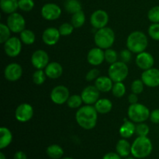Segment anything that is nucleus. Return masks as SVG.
Here are the masks:
<instances>
[{"instance_id": "f257e3e1", "label": "nucleus", "mask_w": 159, "mask_h": 159, "mask_svg": "<svg viewBox=\"0 0 159 159\" xmlns=\"http://www.w3.org/2000/svg\"><path fill=\"white\" fill-rule=\"evenodd\" d=\"M75 120L84 130H93L97 124L98 112L93 105L82 106L76 112Z\"/></svg>"}, {"instance_id": "f03ea898", "label": "nucleus", "mask_w": 159, "mask_h": 159, "mask_svg": "<svg viewBox=\"0 0 159 159\" xmlns=\"http://www.w3.org/2000/svg\"><path fill=\"white\" fill-rule=\"evenodd\" d=\"M127 48L130 50L134 54L145 51L148 46V37L141 31H134L130 33L127 38L126 42Z\"/></svg>"}, {"instance_id": "7ed1b4c3", "label": "nucleus", "mask_w": 159, "mask_h": 159, "mask_svg": "<svg viewBox=\"0 0 159 159\" xmlns=\"http://www.w3.org/2000/svg\"><path fill=\"white\" fill-rule=\"evenodd\" d=\"M153 144L148 137H138L131 144V155L138 158H145L152 154Z\"/></svg>"}, {"instance_id": "20e7f679", "label": "nucleus", "mask_w": 159, "mask_h": 159, "mask_svg": "<svg viewBox=\"0 0 159 159\" xmlns=\"http://www.w3.org/2000/svg\"><path fill=\"white\" fill-rule=\"evenodd\" d=\"M94 42L96 47L102 50L112 48L115 42L114 31L107 26L97 30L95 33Z\"/></svg>"}, {"instance_id": "39448f33", "label": "nucleus", "mask_w": 159, "mask_h": 159, "mask_svg": "<svg viewBox=\"0 0 159 159\" xmlns=\"http://www.w3.org/2000/svg\"><path fill=\"white\" fill-rule=\"evenodd\" d=\"M150 110L142 103L130 104L127 110V116L134 123H144L150 117Z\"/></svg>"}, {"instance_id": "423d86ee", "label": "nucleus", "mask_w": 159, "mask_h": 159, "mask_svg": "<svg viewBox=\"0 0 159 159\" xmlns=\"http://www.w3.org/2000/svg\"><path fill=\"white\" fill-rule=\"evenodd\" d=\"M129 74V68L127 63L122 61H117L111 64L108 69V76L113 82H124Z\"/></svg>"}, {"instance_id": "0eeeda50", "label": "nucleus", "mask_w": 159, "mask_h": 159, "mask_svg": "<svg viewBox=\"0 0 159 159\" xmlns=\"http://www.w3.org/2000/svg\"><path fill=\"white\" fill-rule=\"evenodd\" d=\"M6 24L14 34H20L26 29V20L24 17L17 12L9 14L6 20Z\"/></svg>"}, {"instance_id": "6e6552de", "label": "nucleus", "mask_w": 159, "mask_h": 159, "mask_svg": "<svg viewBox=\"0 0 159 159\" xmlns=\"http://www.w3.org/2000/svg\"><path fill=\"white\" fill-rule=\"evenodd\" d=\"M69 97V89L65 85H62L54 87L50 94L51 101L56 105H62V104L66 103Z\"/></svg>"}, {"instance_id": "1a4fd4ad", "label": "nucleus", "mask_w": 159, "mask_h": 159, "mask_svg": "<svg viewBox=\"0 0 159 159\" xmlns=\"http://www.w3.org/2000/svg\"><path fill=\"white\" fill-rule=\"evenodd\" d=\"M22 43L20 37H11L3 43V48L6 55L9 57H16L20 55L22 51Z\"/></svg>"}, {"instance_id": "9d476101", "label": "nucleus", "mask_w": 159, "mask_h": 159, "mask_svg": "<svg viewBox=\"0 0 159 159\" xmlns=\"http://www.w3.org/2000/svg\"><path fill=\"white\" fill-rule=\"evenodd\" d=\"M61 9L56 3H46L43 5L40 10L42 17L48 21H54L60 18L61 15Z\"/></svg>"}, {"instance_id": "9b49d317", "label": "nucleus", "mask_w": 159, "mask_h": 159, "mask_svg": "<svg viewBox=\"0 0 159 159\" xmlns=\"http://www.w3.org/2000/svg\"><path fill=\"white\" fill-rule=\"evenodd\" d=\"M34 116V108L26 102L20 104L15 110V117L20 123H26L30 120Z\"/></svg>"}, {"instance_id": "f8f14e48", "label": "nucleus", "mask_w": 159, "mask_h": 159, "mask_svg": "<svg viewBox=\"0 0 159 159\" xmlns=\"http://www.w3.org/2000/svg\"><path fill=\"white\" fill-rule=\"evenodd\" d=\"M109 23V15L103 9H97L90 16V24L96 30L107 26Z\"/></svg>"}, {"instance_id": "ddd939ff", "label": "nucleus", "mask_w": 159, "mask_h": 159, "mask_svg": "<svg viewBox=\"0 0 159 159\" xmlns=\"http://www.w3.org/2000/svg\"><path fill=\"white\" fill-rule=\"evenodd\" d=\"M141 79L144 85L149 88H156L159 86V69L152 68L145 70L141 74Z\"/></svg>"}, {"instance_id": "4468645a", "label": "nucleus", "mask_w": 159, "mask_h": 159, "mask_svg": "<svg viewBox=\"0 0 159 159\" xmlns=\"http://www.w3.org/2000/svg\"><path fill=\"white\" fill-rule=\"evenodd\" d=\"M49 63V55L45 51L39 49L33 53L31 56V64L36 69H44Z\"/></svg>"}, {"instance_id": "2eb2a0df", "label": "nucleus", "mask_w": 159, "mask_h": 159, "mask_svg": "<svg viewBox=\"0 0 159 159\" xmlns=\"http://www.w3.org/2000/svg\"><path fill=\"white\" fill-rule=\"evenodd\" d=\"M81 96L85 105H94L99 99L100 92L95 85H88L82 90Z\"/></svg>"}, {"instance_id": "dca6fc26", "label": "nucleus", "mask_w": 159, "mask_h": 159, "mask_svg": "<svg viewBox=\"0 0 159 159\" xmlns=\"http://www.w3.org/2000/svg\"><path fill=\"white\" fill-rule=\"evenodd\" d=\"M23 75V68L18 63H10L4 69V77L9 82H16Z\"/></svg>"}, {"instance_id": "f3484780", "label": "nucleus", "mask_w": 159, "mask_h": 159, "mask_svg": "<svg viewBox=\"0 0 159 159\" xmlns=\"http://www.w3.org/2000/svg\"><path fill=\"white\" fill-rule=\"evenodd\" d=\"M135 62H136L137 66L140 69L145 71V70L153 68L154 65H155V58L151 53L143 51V52L137 54Z\"/></svg>"}, {"instance_id": "a211bd4d", "label": "nucleus", "mask_w": 159, "mask_h": 159, "mask_svg": "<svg viewBox=\"0 0 159 159\" xmlns=\"http://www.w3.org/2000/svg\"><path fill=\"white\" fill-rule=\"evenodd\" d=\"M61 36L59 30L56 27H51L47 28L44 30L42 34V40L43 43L48 46H54L60 40Z\"/></svg>"}, {"instance_id": "6ab92c4d", "label": "nucleus", "mask_w": 159, "mask_h": 159, "mask_svg": "<svg viewBox=\"0 0 159 159\" xmlns=\"http://www.w3.org/2000/svg\"><path fill=\"white\" fill-rule=\"evenodd\" d=\"M87 61L93 66H99L105 61V51L98 48H93L88 52Z\"/></svg>"}, {"instance_id": "aec40b11", "label": "nucleus", "mask_w": 159, "mask_h": 159, "mask_svg": "<svg viewBox=\"0 0 159 159\" xmlns=\"http://www.w3.org/2000/svg\"><path fill=\"white\" fill-rule=\"evenodd\" d=\"M47 77L51 79H59L63 74V67L60 63L56 61L50 62L44 68Z\"/></svg>"}, {"instance_id": "412c9836", "label": "nucleus", "mask_w": 159, "mask_h": 159, "mask_svg": "<svg viewBox=\"0 0 159 159\" xmlns=\"http://www.w3.org/2000/svg\"><path fill=\"white\" fill-rule=\"evenodd\" d=\"M113 82L109 76H99L95 81L94 85L100 93H109L112 90Z\"/></svg>"}, {"instance_id": "4be33fe9", "label": "nucleus", "mask_w": 159, "mask_h": 159, "mask_svg": "<svg viewBox=\"0 0 159 159\" xmlns=\"http://www.w3.org/2000/svg\"><path fill=\"white\" fill-rule=\"evenodd\" d=\"M136 132V125L135 123L131 121L130 120H124V122L120 126L119 129V134L122 138H130L133 136Z\"/></svg>"}, {"instance_id": "5701e85b", "label": "nucleus", "mask_w": 159, "mask_h": 159, "mask_svg": "<svg viewBox=\"0 0 159 159\" xmlns=\"http://www.w3.org/2000/svg\"><path fill=\"white\" fill-rule=\"evenodd\" d=\"M116 152L122 158H127L131 154V144L127 139L122 138L116 143Z\"/></svg>"}, {"instance_id": "b1692460", "label": "nucleus", "mask_w": 159, "mask_h": 159, "mask_svg": "<svg viewBox=\"0 0 159 159\" xmlns=\"http://www.w3.org/2000/svg\"><path fill=\"white\" fill-rule=\"evenodd\" d=\"M94 107L96 108L98 113L107 114V113H110L113 109V102L110 99L102 98V99H99L94 104Z\"/></svg>"}, {"instance_id": "393cba45", "label": "nucleus", "mask_w": 159, "mask_h": 159, "mask_svg": "<svg viewBox=\"0 0 159 159\" xmlns=\"http://www.w3.org/2000/svg\"><path fill=\"white\" fill-rule=\"evenodd\" d=\"M12 134L9 128L2 127L0 128V149L7 148L12 143Z\"/></svg>"}, {"instance_id": "a878e982", "label": "nucleus", "mask_w": 159, "mask_h": 159, "mask_svg": "<svg viewBox=\"0 0 159 159\" xmlns=\"http://www.w3.org/2000/svg\"><path fill=\"white\" fill-rule=\"evenodd\" d=\"M0 8L8 15L16 12L19 9L18 0H0Z\"/></svg>"}, {"instance_id": "bb28decb", "label": "nucleus", "mask_w": 159, "mask_h": 159, "mask_svg": "<svg viewBox=\"0 0 159 159\" xmlns=\"http://www.w3.org/2000/svg\"><path fill=\"white\" fill-rule=\"evenodd\" d=\"M46 153L51 159H61L64 155V150L58 144H51L47 148Z\"/></svg>"}, {"instance_id": "cd10ccee", "label": "nucleus", "mask_w": 159, "mask_h": 159, "mask_svg": "<svg viewBox=\"0 0 159 159\" xmlns=\"http://www.w3.org/2000/svg\"><path fill=\"white\" fill-rule=\"evenodd\" d=\"M64 8L68 13L73 15L82 10V4L79 0H65Z\"/></svg>"}, {"instance_id": "c85d7f7f", "label": "nucleus", "mask_w": 159, "mask_h": 159, "mask_svg": "<svg viewBox=\"0 0 159 159\" xmlns=\"http://www.w3.org/2000/svg\"><path fill=\"white\" fill-rule=\"evenodd\" d=\"M20 39L23 44L31 45L35 42L36 36L31 30L25 29L20 34Z\"/></svg>"}, {"instance_id": "c756f323", "label": "nucleus", "mask_w": 159, "mask_h": 159, "mask_svg": "<svg viewBox=\"0 0 159 159\" xmlns=\"http://www.w3.org/2000/svg\"><path fill=\"white\" fill-rule=\"evenodd\" d=\"M86 17L85 12L82 10L73 14L71 19V23L74 26L75 28H80L85 24Z\"/></svg>"}, {"instance_id": "7c9ffc66", "label": "nucleus", "mask_w": 159, "mask_h": 159, "mask_svg": "<svg viewBox=\"0 0 159 159\" xmlns=\"http://www.w3.org/2000/svg\"><path fill=\"white\" fill-rule=\"evenodd\" d=\"M47 78L48 77H47L44 69H37L32 76L33 82L37 85H41L42 84L44 83Z\"/></svg>"}, {"instance_id": "2f4dec72", "label": "nucleus", "mask_w": 159, "mask_h": 159, "mask_svg": "<svg viewBox=\"0 0 159 159\" xmlns=\"http://www.w3.org/2000/svg\"><path fill=\"white\" fill-rule=\"evenodd\" d=\"M66 103L69 108L79 109L82 107L83 101H82L81 95H72V96H70Z\"/></svg>"}, {"instance_id": "473e14b6", "label": "nucleus", "mask_w": 159, "mask_h": 159, "mask_svg": "<svg viewBox=\"0 0 159 159\" xmlns=\"http://www.w3.org/2000/svg\"><path fill=\"white\" fill-rule=\"evenodd\" d=\"M111 91L116 98H122L126 93V86L123 82H114Z\"/></svg>"}, {"instance_id": "72a5a7b5", "label": "nucleus", "mask_w": 159, "mask_h": 159, "mask_svg": "<svg viewBox=\"0 0 159 159\" xmlns=\"http://www.w3.org/2000/svg\"><path fill=\"white\" fill-rule=\"evenodd\" d=\"M12 31L7 26V24L1 23H0V43H4L6 40H9L11 37Z\"/></svg>"}, {"instance_id": "f704fd0d", "label": "nucleus", "mask_w": 159, "mask_h": 159, "mask_svg": "<svg viewBox=\"0 0 159 159\" xmlns=\"http://www.w3.org/2000/svg\"><path fill=\"white\" fill-rule=\"evenodd\" d=\"M19 9L23 12H30L34 8L35 3L34 0H18Z\"/></svg>"}, {"instance_id": "c9c22d12", "label": "nucleus", "mask_w": 159, "mask_h": 159, "mask_svg": "<svg viewBox=\"0 0 159 159\" xmlns=\"http://www.w3.org/2000/svg\"><path fill=\"white\" fill-rule=\"evenodd\" d=\"M105 51V61L109 64H113L117 61L118 54L115 50L112 49L111 48H108L107 50H104Z\"/></svg>"}, {"instance_id": "e433bc0d", "label": "nucleus", "mask_w": 159, "mask_h": 159, "mask_svg": "<svg viewBox=\"0 0 159 159\" xmlns=\"http://www.w3.org/2000/svg\"><path fill=\"white\" fill-rule=\"evenodd\" d=\"M144 85H144V82H143V81L141 79H135L131 83L130 89H131V92L133 93H135L137 95L141 94L144 91Z\"/></svg>"}, {"instance_id": "4c0bfd02", "label": "nucleus", "mask_w": 159, "mask_h": 159, "mask_svg": "<svg viewBox=\"0 0 159 159\" xmlns=\"http://www.w3.org/2000/svg\"><path fill=\"white\" fill-rule=\"evenodd\" d=\"M58 30L61 34V36L67 37V36H69L72 34L75 30V27L71 23H64L59 26Z\"/></svg>"}, {"instance_id": "58836bf2", "label": "nucleus", "mask_w": 159, "mask_h": 159, "mask_svg": "<svg viewBox=\"0 0 159 159\" xmlns=\"http://www.w3.org/2000/svg\"><path fill=\"white\" fill-rule=\"evenodd\" d=\"M148 18L152 23H159V6H155L149 9Z\"/></svg>"}, {"instance_id": "ea45409f", "label": "nucleus", "mask_w": 159, "mask_h": 159, "mask_svg": "<svg viewBox=\"0 0 159 159\" xmlns=\"http://www.w3.org/2000/svg\"><path fill=\"white\" fill-rule=\"evenodd\" d=\"M149 132H150V128L148 124L144 123H139L136 125V132L138 137H148Z\"/></svg>"}, {"instance_id": "a19ab883", "label": "nucleus", "mask_w": 159, "mask_h": 159, "mask_svg": "<svg viewBox=\"0 0 159 159\" xmlns=\"http://www.w3.org/2000/svg\"><path fill=\"white\" fill-rule=\"evenodd\" d=\"M149 37L154 40L159 41V23H152L149 26L148 30Z\"/></svg>"}, {"instance_id": "79ce46f5", "label": "nucleus", "mask_w": 159, "mask_h": 159, "mask_svg": "<svg viewBox=\"0 0 159 159\" xmlns=\"http://www.w3.org/2000/svg\"><path fill=\"white\" fill-rule=\"evenodd\" d=\"M99 74H100V71L99 69L94 68H92L91 70L88 71L85 75V80L87 82H93V81H96L98 79V77H99Z\"/></svg>"}, {"instance_id": "37998d69", "label": "nucleus", "mask_w": 159, "mask_h": 159, "mask_svg": "<svg viewBox=\"0 0 159 159\" xmlns=\"http://www.w3.org/2000/svg\"><path fill=\"white\" fill-rule=\"evenodd\" d=\"M132 54L133 53L128 50L127 49H124L122 50L120 53V60L122 61L125 62V63H128L130 60H131V57H132Z\"/></svg>"}, {"instance_id": "c03bdc74", "label": "nucleus", "mask_w": 159, "mask_h": 159, "mask_svg": "<svg viewBox=\"0 0 159 159\" xmlns=\"http://www.w3.org/2000/svg\"><path fill=\"white\" fill-rule=\"evenodd\" d=\"M149 119H150V120L152 121L153 124H159V109H155V110H152V111L151 112Z\"/></svg>"}, {"instance_id": "a18cd8bd", "label": "nucleus", "mask_w": 159, "mask_h": 159, "mask_svg": "<svg viewBox=\"0 0 159 159\" xmlns=\"http://www.w3.org/2000/svg\"><path fill=\"white\" fill-rule=\"evenodd\" d=\"M122 157L120 156L116 152H109L106 154L102 159H121Z\"/></svg>"}, {"instance_id": "49530a36", "label": "nucleus", "mask_w": 159, "mask_h": 159, "mask_svg": "<svg viewBox=\"0 0 159 159\" xmlns=\"http://www.w3.org/2000/svg\"><path fill=\"white\" fill-rule=\"evenodd\" d=\"M128 102L130 104H134L138 102V95L135 94V93H132L131 94H130L128 96Z\"/></svg>"}, {"instance_id": "de8ad7c7", "label": "nucleus", "mask_w": 159, "mask_h": 159, "mask_svg": "<svg viewBox=\"0 0 159 159\" xmlns=\"http://www.w3.org/2000/svg\"><path fill=\"white\" fill-rule=\"evenodd\" d=\"M13 159H27L26 155L25 152L23 151H17L15 154H14Z\"/></svg>"}, {"instance_id": "09e8293b", "label": "nucleus", "mask_w": 159, "mask_h": 159, "mask_svg": "<svg viewBox=\"0 0 159 159\" xmlns=\"http://www.w3.org/2000/svg\"><path fill=\"white\" fill-rule=\"evenodd\" d=\"M0 159H6V155H5L4 153H2V152L0 153Z\"/></svg>"}, {"instance_id": "8fccbe9b", "label": "nucleus", "mask_w": 159, "mask_h": 159, "mask_svg": "<svg viewBox=\"0 0 159 159\" xmlns=\"http://www.w3.org/2000/svg\"><path fill=\"white\" fill-rule=\"evenodd\" d=\"M61 159H74V158H71V157H64V158H61Z\"/></svg>"}, {"instance_id": "3c124183", "label": "nucleus", "mask_w": 159, "mask_h": 159, "mask_svg": "<svg viewBox=\"0 0 159 159\" xmlns=\"http://www.w3.org/2000/svg\"><path fill=\"white\" fill-rule=\"evenodd\" d=\"M125 159H138V158H134H134H127Z\"/></svg>"}]
</instances>
